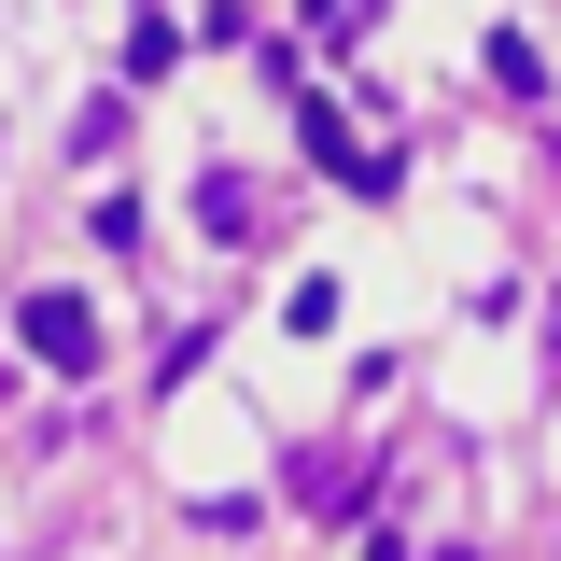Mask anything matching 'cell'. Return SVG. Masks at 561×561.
<instances>
[{"instance_id": "cell-2", "label": "cell", "mask_w": 561, "mask_h": 561, "mask_svg": "<svg viewBox=\"0 0 561 561\" xmlns=\"http://www.w3.org/2000/svg\"><path fill=\"white\" fill-rule=\"evenodd\" d=\"M253 225H267V210H253V183H239V169H210V239H253Z\"/></svg>"}, {"instance_id": "cell-1", "label": "cell", "mask_w": 561, "mask_h": 561, "mask_svg": "<svg viewBox=\"0 0 561 561\" xmlns=\"http://www.w3.org/2000/svg\"><path fill=\"white\" fill-rule=\"evenodd\" d=\"M28 351H43V365H99V323H84V295H28Z\"/></svg>"}]
</instances>
